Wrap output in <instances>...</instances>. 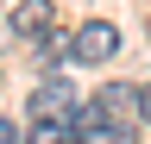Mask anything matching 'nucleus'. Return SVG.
Segmentation results:
<instances>
[{
    "instance_id": "f257e3e1",
    "label": "nucleus",
    "mask_w": 151,
    "mask_h": 144,
    "mask_svg": "<svg viewBox=\"0 0 151 144\" xmlns=\"http://www.w3.org/2000/svg\"><path fill=\"white\" fill-rule=\"evenodd\" d=\"M25 113H32V125H69V113H76V82H44L25 100Z\"/></svg>"
},
{
    "instance_id": "f03ea898",
    "label": "nucleus",
    "mask_w": 151,
    "mask_h": 144,
    "mask_svg": "<svg viewBox=\"0 0 151 144\" xmlns=\"http://www.w3.org/2000/svg\"><path fill=\"white\" fill-rule=\"evenodd\" d=\"M113 50H120V31H113L107 19H88L82 31H69V57L76 63H107Z\"/></svg>"
},
{
    "instance_id": "7ed1b4c3",
    "label": "nucleus",
    "mask_w": 151,
    "mask_h": 144,
    "mask_svg": "<svg viewBox=\"0 0 151 144\" xmlns=\"http://www.w3.org/2000/svg\"><path fill=\"white\" fill-rule=\"evenodd\" d=\"M101 119L113 125V132H132V119H139V88H126V82H113V88H101Z\"/></svg>"
},
{
    "instance_id": "20e7f679",
    "label": "nucleus",
    "mask_w": 151,
    "mask_h": 144,
    "mask_svg": "<svg viewBox=\"0 0 151 144\" xmlns=\"http://www.w3.org/2000/svg\"><path fill=\"white\" fill-rule=\"evenodd\" d=\"M19 38H38V31H50L57 25V13H50V0H13V19H6Z\"/></svg>"
},
{
    "instance_id": "39448f33",
    "label": "nucleus",
    "mask_w": 151,
    "mask_h": 144,
    "mask_svg": "<svg viewBox=\"0 0 151 144\" xmlns=\"http://www.w3.org/2000/svg\"><path fill=\"white\" fill-rule=\"evenodd\" d=\"M0 144H25V138H19V125H13V119H0Z\"/></svg>"
},
{
    "instance_id": "423d86ee",
    "label": "nucleus",
    "mask_w": 151,
    "mask_h": 144,
    "mask_svg": "<svg viewBox=\"0 0 151 144\" xmlns=\"http://www.w3.org/2000/svg\"><path fill=\"white\" fill-rule=\"evenodd\" d=\"M139 119H145V125H151V82H145V88H139Z\"/></svg>"
}]
</instances>
